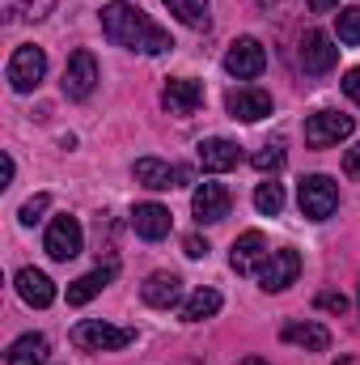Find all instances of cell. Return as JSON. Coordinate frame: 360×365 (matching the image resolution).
Here are the masks:
<instances>
[{
  "label": "cell",
  "instance_id": "6",
  "mask_svg": "<svg viewBox=\"0 0 360 365\" xmlns=\"http://www.w3.org/2000/svg\"><path fill=\"white\" fill-rule=\"evenodd\" d=\"M268 68V51L259 38H233L229 51H225V73L238 77V81H255L259 73Z\"/></svg>",
  "mask_w": 360,
  "mask_h": 365
},
{
  "label": "cell",
  "instance_id": "8",
  "mask_svg": "<svg viewBox=\"0 0 360 365\" xmlns=\"http://www.w3.org/2000/svg\"><path fill=\"white\" fill-rule=\"evenodd\" d=\"M64 98H73V102H85L93 90H97V60H93V51H73L68 56V64H64Z\"/></svg>",
  "mask_w": 360,
  "mask_h": 365
},
{
  "label": "cell",
  "instance_id": "2",
  "mask_svg": "<svg viewBox=\"0 0 360 365\" xmlns=\"http://www.w3.org/2000/svg\"><path fill=\"white\" fill-rule=\"evenodd\" d=\"M136 340L132 327H115V323H102V319H85L73 327V344L81 353H119Z\"/></svg>",
  "mask_w": 360,
  "mask_h": 365
},
{
  "label": "cell",
  "instance_id": "10",
  "mask_svg": "<svg viewBox=\"0 0 360 365\" xmlns=\"http://www.w3.org/2000/svg\"><path fill=\"white\" fill-rule=\"evenodd\" d=\"M335 64H339V47L331 43V34L305 30V38H301V68H305L309 77H322V73H331Z\"/></svg>",
  "mask_w": 360,
  "mask_h": 365
},
{
  "label": "cell",
  "instance_id": "21",
  "mask_svg": "<svg viewBox=\"0 0 360 365\" xmlns=\"http://www.w3.org/2000/svg\"><path fill=\"white\" fill-rule=\"evenodd\" d=\"M115 276H119V264H106V268H93V272H85L81 280H73V284H68V306H85V302H93Z\"/></svg>",
  "mask_w": 360,
  "mask_h": 365
},
{
  "label": "cell",
  "instance_id": "31",
  "mask_svg": "<svg viewBox=\"0 0 360 365\" xmlns=\"http://www.w3.org/2000/svg\"><path fill=\"white\" fill-rule=\"evenodd\" d=\"M318 306L331 310V314H344V310H348V297H344V293H318Z\"/></svg>",
  "mask_w": 360,
  "mask_h": 365
},
{
  "label": "cell",
  "instance_id": "24",
  "mask_svg": "<svg viewBox=\"0 0 360 365\" xmlns=\"http://www.w3.org/2000/svg\"><path fill=\"white\" fill-rule=\"evenodd\" d=\"M174 17H179L182 26H191V30H208V4L212 0H162Z\"/></svg>",
  "mask_w": 360,
  "mask_h": 365
},
{
  "label": "cell",
  "instance_id": "28",
  "mask_svg": "<svg viewBox=\"0 0 360 365\" xmlns=\"http://www.w3.org/2000/svg\"><path fill=\"white\" fill-rule=\"evenodd\" d=\"M250 162H255V170H263V175H275V170L284 166V145H263V149H259Z\"/></svg>",
  "mask_w": 360,
  "mask_h": 365
},
{
  "label": "cell",
  "instance_id": "20",
  "mask_svg": "<svg viewBox=\"0 0 360 365\" xmlns=\"http://www.w3.org/2000/svg\"><path fill=\"white\" fill-rule=\"evenodd\" d=\"M13 284H17V293H21L26 306H38V310H43V306L55 302V284H51V276L38 272V268H21Z\"/></svg>",
  "mask_w": 360,
  "mask_h": 365
},
{
  "label": "cell",
  "instance_id": "23",
  "mask_svg": "<svg viewBox=\"0 0 360 365\" xmlns=\"http://www.w3.org/2000/svg\"><path fill=\"white\" fill-rule=\"evenodd\" d=\"M221 310V293L216 289H195L191 297H186V306H182V319L186 323H203V319H212Z\"/></svg>",
  "mask_w": 360,
  "mask_h": 365
},
{
  "label": "cell",
  "instance_id": "13",
  "mask_svg": "<svg viewBox=\"0 0 360 365\" xmlns=\"http://www.w3.org/2000/svg\"><path fill=\"white\" fill-rule=\"evenodd\" d=\"M191 208H195V217L203 225H216V221L229 217V191L221 182H199L195 195H191Z\"/></svg>",
  "mask_w": 360,
  "mask_h": 365
},
{
  "label": "cell",
  "instance_id": "11",
  "mask_svg": "<svg viewBox=\"0 0 360 365\" xmlns=\"http://www.w3.org/2000/svg\"><path fill=\"white\" fill-rule=\"evenodd\" d=\"M225 110L242 123H259L271 115V93L259 90V86H238V90L225 93Z\"/></svg>",
  "mask_w": 360,
  "mask_h": 365
},
{
  "label": "cell",
  "instance_id": "36",
  "mask_svg": "<svg viewBox=\"0 0 360 365\" xmlns=\"http://www.w3.org/2000/svg\"><path fill=\"white\" fill-rule=\"evenodd\" d=\"M335 365H356V361H352V357H339V361H335Z\"/></svg>",
  "mask_w": 360,
  "mask_h": 365
},
{
  "label": "cell",
  "instance_id": "1",
  "mask_svg": "<svg viewBox=\"0 0 360 365\" xmlns=\"http://www.w3.org/2000/svg\"><path fill=\"white\" fill-rule=\"evenodd\" d=\"M102 34L115 43V47H127V51H140V56H162L174 47L170 30H162L144 9L127 4V0H110L102 4Z\"/></svg>",
  "mask_w": 360,
  "mask_h": 365
},
{
  "label": "cell",
  "instance_id": "3",
  "mask_svg": "<svg viewBox=\"0 0 360 365\" xmlns=\"http://www.w3.org/2000/svg\"><path fill=\"white\" fill-rule=\"evenodd\" d=\"M297 204H301V217L309 221H331L335 208H339V187L327 179V175H309L297 187Z\"/></svg>",
  "mask_w": 360,
  "mask_h": 365
},
{
  "label": "cell",
  "instance_id": "27",
  "mask_svg": "<svg viewBox=\"0 0 360 365\" xmlns=\"http://www.w3.org/2000/svg\"><path fill=\"white\" fill-rule=\"evenodd\" d=\"M51 9H55V0H4L9 17H30V21H43Z\"/></svg>",
  "mask_w": 360,
  "mask_h": 365
},
{
  "label": "cell",
  "instance_id": "16",
  "mask_svg": "<svg viewBox=\"0 0 360 365\" xmlns=\"http://www.w3.org/2000/svg\"><path fill=\"white\" fill-rule=\"evenodd\" d=\"M271 251H268V238L259 234V230H246L238 242H233V251H229V264H233V272L238 276H246V272H255L263 259H268Z\"/></svg>",
  "mask_w": 360,
  "mask_h": 365
},
{
  "label": "cell",
  "instance_id": "14",
  "mask_svg": "<svg viewBox=\"0 0 360 365\" xmlns=\"http://www.w3.org/2000/svg\"><path fill=\"white\" fill-rule=\"evenodd\" d=\"M170 225H174V217H170L166 204H136V212H132V230L144 242H162L170 234Z\"/></svg>",
  "mask_w": 360,
  "mask_h": 365
},
{
  "label": "cell",
  "instance_id": "12",
  "mask_svg": "<svg viewBox=\"0 0 360 365\" xmlns=\"http://www.w3.org/2000/svg\"><path fill=\"white\" fill-rule=\"evenodd\" d=\"M297 276H301V255L284 247V251H271L268 259H263V268H259V284H263L268 293H280V289H288Z\"/></svg>",
  "mask_w": 360,
  "mask_h": 365
},
{
  "label": "cell",
  "instance_id": "5",
  "mask_svg": "<svg viewBox=\"0 0 360 365\" xmlns=\"http://www.w3.org/2000/svg\"><path fill=\"white\" fill-rule=\"evenodd\" d=\"M352 132H356V119L344 110H314L305 119V145L309 149H331V145L348 140Z\"/></svg>",
  "mask_w": 360,
  "mask_h": 365
},
{
  "label": "cell",
  "instance_id": "17",
  "mask_svg": "<svg viewBox=\"0 0 360 365\" xmlns=\"http://www.w3.org/2000/svg\"><path fill=\"white\" fill-rule=\"evenodd\" d=\"M284 344H297V349H305V353H327L331 349V331L322 327V323H309V319H292V323H284Z\"/></svg>",
  "mask_w": 360,
  "mask_h": 365
},
{
  "label": "cell",
  "instance_id": "7",
  "mask_svg": "<svg viewBox=\"0 0 360 365\" xmlns=\"http://www.w3.org/2000/svg\"><path fill=\"white\" fill-rule=\"evenodd\" d=\"M81 247H85V234H81V221H77V217H55V221L47 225L43 251H47L51 259L68 264V259H77V255H81Z\"/></svg>",
  "mask_w": 360,
  "mask_h": 365
},
{
  "label": "cell",
  "instance_id": "4",
  "mask_svg": "<svg viewBox=\"0 0 360 365\" xmlns=\"http://www.w3.org/2000/svg\"><path fill=\"white\" fill-rule=\"evenodd\" d=\"M4 77H9V86H13L17 93L38 90V81L47 77V51H43V47H34V43H21V47L9 56Z\"/></svg>",
  "mask_w": 360,
  "mask_h": 365
},
{
  "label": "cell",
  "instance_id": "22",
  "mask_svg": "<svg viewBox=\"0 0 360 365\" xmlns=\"http://www.w3.org/2000/svg\"><path fill=\"white\" fill-rule=\"evenodd\" d=\"M47 353H51V344H47V336H38V331H30V336H21V340H13L9 344V365H47Z\"/></svg>",
  "mask_w": 360,
  "mask_h": 365
},
{
  "label": "cell",
  "instance_id": "33",
  "mask_svg": "<svg viewBox=\"0 0 360 365\" xmlns=\"http://www.w3.org/2000/svg\"><path fill=\"white\" fill-rule=\"evenodd\" d=\"M344 93L360 106V68H348V73H344Z\"/></svg>",
  "mask_w": 360,
  "mask_h": 365
},
{
  "label": "cell",
  "instance_id": "35",
  "mask_svg": "<svg viewBox=\"0 0 360 365\" xmlns=\"http://www.w3.org/2000/svg\"><path fill=\"white\" fill-rule=\"evenodd\" d=\"M238 365H268L263 357H246V361H238Z\"/></svg>",
  "mask_w": 360,
  "mask_h": 365
},
{
  "label": "cell",
  "instance_id": "19",
  "mask_svg": "<svg viewBox=\"0 0 360 365\" xmlns=\"http://www.w3.org/2000/svg\"><path fill=\"white\" fill-rule=\"evenodd\" d=\"M238 162H242V149H238L233 140H225V136H212V140L199 145V166H203L208 175H225V170H233Z\"/></svg>",
  "mask_w": 360,
  "mask_h": 365
},
{
  "label": "cell",
  "instance_id": "25",
  "mask_svg": "<svg viewBox=\"0 0 360 365\" xmlns=\"http://www.w3.org/2000/svg\"><path fill=\"white\" fill-rule=\"evenodd\" d=\"M335 34H339V43H348V47H360V4H348V9H339V17H335Z\"/></svg>",
  "mask_w": 360,
  "mask_h": 365
},
{
  "label": "cell",
  "instance_id": "9",
  "mask_svg": "<svg viewBox=\"0 0 360 365\" xmlns=\"http://www.w3.org/2000/svg\"><path fill=\"white\" fill-rule=\"evenodd\" d=\"M132 175H136L140 187H149V191H170V187H186L191 182V166H170L162 158H140L132 166Z\"/></svg>",
  "mask_w": 360,
  "mask_h": 365
},
{
  "label": "cell",
  "instance_id": "34",
  "mask_svg": "<svg viewBox=\"0 0 360 365\" xmlns=\"http://www.w3.org/2000/svg\"><path fill=\"white\" fill-rule=\"evenodd\" d=\"M335 4H339V0H309V9H314V13H331Z\"/></svg>",
  "mask_w": 360,
  "mask_h": 365
},
{
  "label": "cell",
  "instance_id": "26",
  "mask_svg": "<svg viewBox=\"0 0 360 365\" xmlns=\"http://www.w3.org/2000/svg\"><path fill=\"white\" fill-rule=\"evenodd\" d=\"M255 208H259L263 217H280V208H284V187H280V182H259V187H255Z\"/></svg>",
  "mask_w": 360,
  "mask_h": 365
},
{
  "label": "cell",
  "instance_id": "15",
  "mask_svg": "<svg viewBox=\"0 0 360 365\" xmlns=\"http://www.w3.org/2000/svg\"><path fill=\"white\" fill-rule=\"evenodd\" d=\"M162 106H166L170 115H195V110L203 106V86L191 81V77H174V81L162 90Z\"/></svg>",
  "mask_w": 360,
  "mask_h": 365
},
{
  "label": "cell",
  "instance_id": "30",
  "mask_svg": "<svg viewBox=\"0 0 360 365\" xmlns=\"http://www.w3.org/2000/svg\"><path fill=\"white\" fill-rule=\"evenodd\" d=\"M182 255H186V259H203V255H208V242H203L199 234H186V238H182Z\"/></svg>",
  "mask_w": 360,
  "mask_h": 365
},
{
  "label": "cell",
  "instance_id": "32",
  "mask_svg": "<svg viewBox=\"0 0 360 365\" xmlns=\"http://www.w3.org/2000/svg\"><path fill=\"white\" fill-rule=\"evenodd\" d=\"M344 175H348V179H360V140L344 153Z\"/></svg>",
  "mask_w": 360,
  "mask_h": 365
},
{
  "label": "cell",
  "instance_id": "18",
  "mask_svg": "<svg viewBox=\"0 0 360 365\" xmlns=\"http://www.w3.org/2000/svg\"><path fill=\"white\" fill-rule=\"evenodd\" d=\"M140 297L153 310H170V306H179V297H182V280L174 272H153L140 284Z\"/></svg>",
  "mask_w": 360,
  "mask_h": 365
},
{
  "label": "cell",
  "instance_id": "29",
  "mask_svg": "<svg viewBox=\"0 0 360 365\" xmlns=\"http://www.w3.org/2000/svg\"><path fill=\"white\" fill-rule=\"evenodd\" d=\"M47 208H51V195L43 191V195H34V200H26V204H21V212H17V221H21V225H34V221H38V217H43Z\"/></svg>",
  "mask_w": 360,
  "mask_h": 365
}]
</instances>
